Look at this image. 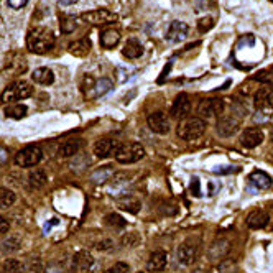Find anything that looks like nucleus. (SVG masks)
I'll use <instances>...</instances> for the list:
<instances>
[{
  "mask_svg": "<svg viewBox=\"0 0 273 273\" xmlns=\"http://www.w3.org/2000/svg\"><path fill=\"white\" fill-rule=\"evenodd\" d=\"M26 46L32 53L44 54L54 46V35L46 28H35L28 33L26 36Z\"/></svg>",
  "mask_w": 273,
  "mask_h": 273,
  "instance_id": "obj_1",
  "label": "nucleus"
},
{
  "mask_svg": "<svg viewBox=\"0 0 273 273\" xmlns=\"http://www.w3.org/2000/svg\"><path fill=\"white\" fill-rule=\"evenodd\" d=\"M206 128H208V120H204L201 117H188L178 125L176 134H178L180 138L191 142L201 138L206 134Z\"/></svg>",
  "mask_w": 273,
  "mask_h": 273,
  "instance_id": "obj_2",
  "label": "nucleus"
},
{
  "mask_svg": "<svg viewBox=\"0 0 273 273\" xmlns=\"http://www.w3.org/2000/svg\"><path fill=\"white\" fill-rule=\"evenodd\" d=\"M145 156V148L144 145L132 142V144H125L118 146V150L116 153V160L122 164H132L140 162Z\"/></svg>",
  "mask_w": 273,
  "mask_h": 273,
  "instance_id": "obj_3",
  "label": "nucleus"
},
{
  "mask_svg": "<svg viewBox=\"0 0 273 273\" xmlns=\"http://www.w3.org/2000/svg\"><path fill=\"white\" fill-rule=\"evenodd\" d=\"M32 94H33V88L30 84L26 81H16L14 84H10V86L4 90L0 99H2V102H5V104H12L15 100L30 98Z\"/></svg>",
  "mask_w": 273,
  "mask_h": 273,
  "instance_id": "obj_4",
  "label": "nucleus"
},
{
  "mask_svg": "<svg viewBox=\"0 0 273 273\" xmlns=\"http://www.w3.org/2000/svg\"><path fill=\"white\" fill-rule=\"evenodd\" d=\"M43 158V152L38 145H28L24 150H20L15 156V163L22 168H30V166H36V164L42 162Z\"/></svg>",
  "mask_w": 273,
  "mask_h": 273,
  "instance_id": "obj_5",
  "label": "nucleus"
},
{
  "mask_svg": "<svg viewBox=\"0 0 273 273\" xmlns=\"http://www.w3.org/2000/svg\"><path fill=\"white\" fill-rule=\"evenodd\" d=\"M226 109V104L222 99H204L199 102L198 106V114L199 117L208 120L209 117H214V116H220Z\"/></svg>",
  "mask_w": 273,
  "mask_h": 273,
  "instance_id": "obj_6",
  "label": "nucleus"
},
{
  "mask_svg": "<svg viewBox=\"0 0 273 273\" xmlns=\"http://www.w3.org/2000/svg\"><path fill=\"white\" fill-rule=\"evenodd\" d=\"M238 128H240V118H237L234 116H222L218 118V124H216V132L224 138H229V136H234Z\"/></svg>",
  "mask_w": 273,
  "mask_h": 273,
  "instance_id": "obj_7",
  "label": "nucleus"
},
{
  "mask_svg": "<svg viewBox=\"0 0 273 273\" xmlns=\"http://www.w3.org/2000/svg\"><path fill=\"white\" fill-rule=\"evenodd\" d=\"M146 124H148V128L152 132H155L158 135H166L170 132V120L166 114L162 110L152 112L150 116L146 117Z\"/></svg>",
  "mask_w": 273,
  "mask_h": 273,
  "instance_id": "obj_8",
  "label": "nucleus"
},
{
  "mask_svg": "<svg viewBox=\"0 0 273 273\" xmlns=\"http://www.w3.org/2000/svg\"><path fill=\"white\" fill-rule=\"evenodd\" d=\"M191 112V100H190V96L186 92H180L176 96V99L173 100V106H172V114L173 118H178V120H184L188 117V114Z\"/></svg>",
  "mask_w": 273,
  "mask_h": 273,
  "instance_id": "obj_9",
  "label": "nucleus"
},
{
  "mask_svg": "<svg viewBox=\"0 0 273 273\" xmlns=\"http://www.w3.org/2000/svg\"><path fill=\"white\" fill-rule=\"evenodd\" d=\"M118 142L116 138H100L94 144V155L100 158V160H106L109 156H116V153L118 150Z\"/></svg>",
  "mask_w": 273,
  "mask_h": 273,
  "instance_id": "obj_10",
  "label": "nucleus"
},
{
  "mask_svg": "<svg viewBox=\"0 0 273 273\" xmlns=\"http://www.w3.org/2000/svg\"><path fill=\"white\" fill-rule=\"evenodd\" d=\"M81 18L84 22H89V24H94V25H104V24H114V22L117 20V15L106 8H98V10H92V12L82 14Z\"/></svg>",
  "mask_w": 273,
  "mask_h": 273,
  "instance_id": "obj_11",
  "label": "nucleus"
},
{
  "mask_svg": "<svg viewBox=\"0 0 273 273\" xmlns=\"http://www.w3.org/2000/svg\"><path fill=\"white\" fill-rule=\"evenodd\" d=\"M264 138V130L258 127H248L240 135V145L246 146V148H257L258 145H262Z\"/></svg>",
  "mask_w": 273,
  "mask_h": 273,
  "instance_id": "obj_12",
  "label": "nucleus"
},
{
  "mask_svg": "<svg viewBox=\"0 0 273 273\" xmlns=\"http://www.w3.org/2000/svg\"><path fill=\"white\" fill-rule=\"evenodd\" d=\"M196 257H198V246L191 242H184L181 244L176 250V258L181 265H192L196 262Z\"/></svg>",
  "mask_w": 273,
  "mask_h": 273,
  "instance_id": "obj_13",
  "label": "nucleus"
},
{
  "mask_svg": "<svg viewBox=\"0 0 273 273\" xmlns=\"http://www.w3.org/2000/svg\"><path fill=\"white\" fill-rule=\"evenodd\" d=\"M168 264V255L164 250H155L150 254L148 260H146V270L152 273H160L164 270V266Z\"/></svg>",
  "mask_w": 273,
  "mask_h": 273,
  "instance_id": "obj_14",
  "label": "nucleus"
},
{
  "mask_svg": "<svg viewBox=\"0 0 273 273\" xmlns=\"http://www.w3.org/2000/svg\"><path fill=\"white\" fill-rule=\"evenodd\" d=\"M270 222V216L266 214L265 211L262 209H255L252 211L246 219V224L248 229H254V230H260V229H265L266 226Z\"/></svg>",
  "mask_w": 273,
  "mask_h": 273,
  "instance_id": "obj_15",
  "label": "nucleus"
},
{
  "mask_svg": "<svg viewBox=\"0 0 273 273\" xmlns=\"http://www.w3.org/2000/svg\"><path fill=\"white\" fill-rule=\"evenodd\" d=\"M188 30H190V28H188L184 22H172V25H170L166 32V40L172 43L184 42L188 36Z\"/></svg>",
  "mask_w": 273,
  "mask_h": 273,
  "instance_id": "obj_16",
  "label": "nucleus"
},
{
  "mask_svg": "<svg viewBox=\"0 0 273 273\" xmlns=\"http://www.w3.org/2000/svg\"><path fill=\"white\" fill-rule=\"evenodd\" d=\"M92 266H94V258L89 252H78L72 257V268L76 272L86 273L89 270H92Z\"/></svg>",
  "mask_w": 273,
  "mask_h": 273,
  "instance_id": "obj_17",
  "label": "nucleus"
},
{
  "mask_svg": "<svg viewBox=\"0 0 273 273\" xmlns=\"http://www.w3.org/2000/svg\"><path fill=\"white\" fill-rule=\"evenodd\" d=\"M81 148H82V140L81 138H70L60 146L58 153H60V156H62V158H70V156H76Z\"/></svg>",
  "mask_w": 273,
  "mask_h": 273,
  "instance_id": "obj_18",
  "label": "nucleus"
},
{
  "mask_svg": "<svg viewBox=\"0 0 273 273\" xmlns=\"http://www.w3.org/2000/svg\"><path fill=\"white\" fill-rule=\"evenodd\" d=\"M117 204H118V208L124 209V211H127V212H132V214H136L140 211V208H142V202H140V199H136L135 196L132 194H124L117 199Z\"/></svg>",
  "mask_w": 273,
  "mask_h": 273,
  "instance_id": "obj_19",
  "label": "nucleus"
},
{
  "mask_svg": "<svg viewBox=\"0 0 273 273\" xmlns=\"http://www.w3.org/2000/svg\"><path fill=\"white\" fill-rule=\"evenodd\" d=\"M248 183L257 190H266L273 184V180L270 174H266L265 172H254L248 176Z\"/></svg>",
  "mask_w": 273,
  "mask_h": 273,
  "instance_id": "obj_20",
  "label": "nucleus"
},
{
  "mask_svg": "<svg viewBox=\"0 0 273 273\" xmlns=\"http://www.w3.org/2000/svg\"><path fill=\"white\" fill-rule=\"evenodd\" d=\"M227 252H229V240H226V238H218V240H214L211 244V247H209V258L219 260V258H222Z\"/></svg>",
  "mask_w": 273,
  "mask_h": 273,
  "instance_id": "obj_21",
  "label": "nucleus"
},
{
  "mask_svg": "<svg viewBox=\"0 0 273 273\" xmlns=\"http://www.w3.org/2000/svg\"><path fill=\"white\" fill-rule=\"evenodd\" d=\"M114 174H116V170H114L110 164H107V166H100L96 170V172L90 174V181H92L94 184H104L109 180H112Z\"/></svg>",
  "mask_w": 273,
  "mask_h": 273,
  "instance_id": "obj_22",
  "label": "nucleus"
},
{
  "mask_svg": "<svg viewBox=\"0 0 273 273\" xmlns=\"http://www.w3.org/2000/svg\"><path fill=\"white\" fill-rule=\"evenodd\" d=\"M32 79L36 84H42V86H50V84L54 82V74L48 68H38V70L33 71Z\"/></svg>",
  "mask_w": 273,
  "mask_h": 273,
  "instance_id": "obj_23",
  "label": "nucleus"
},
{
  "mask_svg": "<svg viewBox=\"0 0 273 273\" xmlns=\"http://www.w3.org/2000/svg\"><path fill=\"white\" fill-rule=\"evenodd\" d=\"M124 56H127L128 60H135V58H140L142 54H144V46H142V43L138 40H128L127 43H125V46L122 50Z\"/></svg>",
  "mask_w": 273,
  "mask_h": 273,
  "instance_id": "obj_24",
  "label": "nucleus"
},
{
  "mask_svg": "<svg viewBox=\"0 0 273 273\" xmlns=\"http://www.w3.org/2000/svg\"><path fill=\"white\" fill-rule=\"evenodd\" d=\"M270 90L266 88H258L257 92L254 94V104L260 112H265V109H270L268 99H270Z\"/></svg>",
  "mask_w": 273,
  "mask_h": 273,
  "instance_id": "obj_25",
  "label": "nucleus"
},
{
  "mask_svg": "<svg viewBox=\"0 0 273 273\" xmlns=\"http://www.w3.org/2000/svg\"><path fill=\"white\" fill-rule=\"evenodd\" d=\"M120 42V33L117 30H104L100 33V46L110 50Z\"/></svg>",
  "mask_w": 273,
  "mask_h": 273,
  "instance_id": "obj_26",
  "label": "nucleus"
},
{
  "mask_svg": "<svg viewBox=\"0 0 273 273\" xmlns=\"http://www.w3.org/2000/svg\"><path fill=\"white\" fill-rule=\"evenodd\" d=\"M46 173L43 172V170L40 168H35L32 170L30 174H28V183L33 188V190H42V188L46 184Z\"/></svg>",
  "mask_w": 273,
  "mask_h": 273,
  "instance_id": "obj_27",
  "label": "nucleus"
},
{
  "mask_svg": "<svg viewBox=\"0 0 273 273\" xmlns=\"http://www.w3.org/2000/svg\"><path fill=\"white\" fill-rule=\"evenodd\" d=\"M90 51V42L88 38L78 40V42H72L70 44V53L74 56H86Z\"/></svg>",
  "mask_w": 273,
  "mask_h": 273,
  "instance_id": "obj_28",
  "label": "nucleus"
},
{
  "mask_svg": "<svg viewBox=\"0 0 273 273\" xmlns=\"http://www.w3.org/2000/svg\"><path fill=\"white\" fill-rule=\"evenodd\" d=\"M114 88V84L110 79H107V78H102L99 79V81H96L92 82V86H90V89L94 90V94H92V98H99V96H104L107 94L109 90Z\"/></svg>",
  "mask_w": 273,
  "mask_h": 273,
  "instance_id": "obj_29",
  "label": "nucleus"
},
{
  "mask_svg": "<svg viewBox=\"0 0 273 273\" xmlns=\"http://www.w3.org/2000/svg\"><path fill=\"white\" fill-rule=\"evenodd\" d=\"M5 116L8 118H15V120H18V118H24L26 116V106L24 104H12L8 106L7 109H5Z\"/></svg>",
  "mask_w": 273,
  "mask_h": 273,
  "instance_id": "obj_30",
  "label": "nucleus"
},
{
  "mask_svg": "<svg viewBox=\"0 0 273 273\" xmlns=\"http://www.w3.org/2000/svg\"><path fill=\"white\" fill-rule=\"evenodd\" d=\"M2 272L4 273H25V266L22 262L15 260V258H7L2 265Z\"/></svg>",
  "mask_w": 273,
  "mask_h": 273,
  "instance_id": "obj_31",
  "label": "nucleus"
},
{
  "mask_svg": "<svg viewBox=\"0 0 273 273\" xmlns=\"http://www.w3.org/2000/svg\"><path fill=\"white\" fill-rule=\"evenodd\" d=\"M15 192L7 190V188H0V208H10L15 202Z\"/></svg>",
  "mask_w": 273,
  "mask_h": 273,
  "instance_id": "obj_32",
  "label": "nucleus"
},
{
  "mask_svg": "<svg viewBox=\"0 0 273 273\" xmlns=\"http://www.w3.org/2000/svg\"><path fill=\"white\" fill-rule=\"evenodd\" d=\"M106 224L114 227V229H122V227L127 226V220L122 219L118 214H107L106 216Z\"/></svg>",
  "mask_w": 273,
  "mask_h": 273,
  "instance_id": "obj_33",
  "label": "nucleus"
},
{
  "mask_svg": "<svg viewBox=\"0 0 273 273\" xmlns=\"http://www.w3.org/2000/svg\"><path fill=\"white\" fill-rule=\"evenodd\" d=\"M20 238L18 237H8L7 240H4L2 244V248H4V252H16V250L20 248Z\"/></svg>",
  "mask_w": 273,
  "mask_h": 273,
  "instance_id": "obj_34",
  "label": "nucleus"
},
{
  "mask_svg": "<svg viewBox=\"0 0 273 273\" xmlns=\"http://www.w3.org/2000/svg\"><path fill=\"white\" fill-rule=\"evenodd\" d=\"M60 26H61V32H62V33H71V32L76 28L74 16L62 15V16H61V22H60Z\"/></svg>",
  "mask_w": 273,
  "mask_h": 273,
  "instance_id": "obj_35",
  "label": "nucleus"
},
{
  "mask_svg": "<svg viewBox=\"0 0 273 273\" xmlns=\"http://www.w3.org/2000/svg\"><path fill=\"white\" fill-rule=\"evenodd\" d=\"M232 112H234L232 116L240 118L248 114V107H247V104H244L242 100H234V104H232Z\"/></svg>",
  "mask_w": 273,
  "mask_h": 273,
  "instance_id": "obj_36",
  "label": "nucleus"
},
{
  "mask_svg": "<svg viewBox=\"0 0 273 273\" xmlns=\"http://www.w3.org/2000/svg\"><path fill=\"white\" fill-rule=\"evenodd\" d=\"M122 244L125 247H136L140 244V236L136 232H127L122 237Z\"/></svg>",
  "mask_w": 273,
  "mask_h": 273,
  "instance_id": "obj_37",
  "label": "nucleus"
},
{
  "mask_svg": "<svg viewBox=\"0 0 273 273\" xmlns=\"http://www.w3.org/2000/svg\"><path fill=\"white\" fill-rule=\"evenodd\" d=\"M128 272H130L128 264H125V262H116V264L109 266L104 273H128Z\"/></svg>",
  "mask_w": 273,
  "mask_h": 273,
  "instance_id": "obj_38",
  "label": "nucleus"
},
{
  "mask_svg": "<svg viewBox=\"0 0 273 273\" xmlns=\"http://www.w3.org/2000/svg\"><path fill=\"white\" fill-rule=\"evenodd\" d=\"M212 26H214V20L211 18V16H204V18H201V20L198 22V30L201 32V33L209 32Z\"/></svg>",
  "mask_w": 273,
  "mask_h": 273,
  "instance_id": "obj_39",
  "label": "nucleus"
},
{
  "mask_svg": "<svg viewBox=\"0 0 273 273\" xmlns=\"http://www.w3.org/2000/svg\"><path fill=\"white\" fill-rule=\"evenodd\" d=\"M89 163H90L89 156H81V155H76V156H74V162H72V163L70 164V166H71L72 170H76V172H81V166H79V164H82V168H86Z\"/></svg>",
  "mask_w": 273,
  "mask_h": 273,
  "instance_id": "obj_40",
  "label": "nucleus"
},
{
  "mask_svg": "<svg viewBox=\"0 0 273 273\" xmlns=\"http://www.w3.org/2000/svg\"><path fill=\"white\" fill-rule=\"evenodd\" d=\"M112 247H114V242H112V240H109V238H107V240L99 242L98 246H96V248L100 250V252H106V250H110Z\"/></svg>",
  "mask_w": 273,
  "mask_h": 273,
  "instance_id": "obj_41",
  "label": "nucleus"
},
{
  "mask_svg": "<svg viewBox=\"0 0 273 273\" xmlns=\"http://www.w3.org/2000/svg\"><path fill=\"white\" fill-rule=\"evenodd\" d=\"M10 230V222L7 218H4V216H0V234H7Z\"/></svg>",
  "mask_w": 273,
  "mask_h": 273,
  "instance_id": "obj_42",
  "label": "nucleus"
},
{
  "mask_svg": "<svg viewBox=\"0 0 273 273\" xmlns=\"http://www.w3.org/2000/svg\"><path fill=\"white\" fill-rule=\"evenodd\" d=\"M238 168L237 166H227V168H216L214 173L218 174H229V173H237Z\"/></svg>",
  "mask_w": 273,
  "mask_h": 273,
  "instance_id": "obj_43",
  "label": "nucleus"
},
{
  "mask_svg": "<svg viewBox=\"0 0 273 273\" xmlns=\"http://www.w3.org/2000/svg\"><path fill=\"white\" fill-rule=\"evenodd\" d=\"M7 2H8V5H10L12 8L18 10V8H22V7H25L28 0H7Z\"/></svg>",
  "mask_w": 273,
  "mask_h": 273,
  "instance_id": "obj_44",
  "label": "nucleus"
},
{
  "mask_svg": "<svg viewBox=\"0 0 273 273\" xmlns=\"http://www.w3.org/2000/svg\"><path fill=\"white\" fill-rule=\"evenodd\" d=\"M191 192H194V196H201V190H199V180L192 178L191 181Z\"/></svg>",
  "mask_w": 273,
  "mask_h": 273,
  "instance_id": "obj_45",
  "label": "nucleus"
},
{
  "mask_svg": "<svg viewBox=\"0 0 273 273\" xmlns=\"http://www.w3.org/2000/svg\"><path fill=\"white\" fill-rule=\"evenodd\" d=\"M7 162H8V152L4 146H0V166H4Z\"/></svg>",
  "mask_w": 273,
  "mask_h": 273,
  "instance_id": "obj_46",
  "label": "nucleus"
},
{
  "mask_svg": "<svg viewBox=\"0 0 273 273\" xmlns=\"http://www.w3.org/2000/svg\"><path fill=\"white\" fill-rule=\"evenodd\" d=\"M255 79H257V81H260V82H272V79L268 78V74H266L265 71L258 72V76H255Z\"/></svg>",
  "mask_w": 273,
  "mask_h": 273,
  "instance_id": "obj_47",
  "label": "nucleus"
},
{
  "mask_svg": "<svg viewBox=\"0 0 273 273\" xmlns=\"http://www.w3.org/2000/svg\"><path fill=\"white\" fill-rule=\"evenodd\" d=\"M44 273H61V270H60L56 265H51V266H48L46 272H44Z\"/></svg>",
  "mask_w": 273,
  "mask_h": 273,
  "instance_id": "obj_48",
  "label": "nucleus"
},
{
  "mask_svg": "<svg viewBox=\"0 0 273 273\" xmlns=\"http://www.w3.org/2000/svg\"><path fill=\"white\" fill-rule=\"evenodd\" d=\"M56 224H58V220H56V219H53V220H51L50 224H46V226H44V234H48L51 227H53V226H56Z\"/></svg>",
  "mask_w": 273,
  "mask_h": 273,
  "instance_id": "obj_49",
  "label": "nucleus"
},
{
  "mask_svg": "<svg viewBox=\"0 0 273 273\" xmlns=\"http://www.w3.org/2000/svg\"><path fill=\"white\" fill-rule=\"evenodd\" d=\"M74 2H78V0H60V5H61V7H64V5H71Z\"/></svg>",
  "mask_w": 273,
  "mask_h": 273,
  "instance_id": "obj_50",
  "label": "nucleus"
},
{
  "mask_svg": "<svg viewBox=\"0 0 273 273\" xmlns=\"http://www.w3.org/2000/svg\"><path fill=\"white\" fill-rule=\"evenodd\" d=\"M268 106H270V109L273 110V92L270 94V99H268Z\"/></svg>",
  "mask_w": 273,
  "mask_h": 273,
  "instance_id": "obj_51",
  "label": "nucleus"
},
{
  "mask_svg": "<svg viewBox=\"0 0 273 273\" xmlns=\"http://www.w3.org/2000/svg\"><path fill=\"white\" fill-rule=\"evenodd\" d=\"M270 136H272V142H273V127H272V132H270Z\"/></svg>",
  "mask_w": 273,
  "mask_h": 273,
  "instance_id": "obj_52",
  "label": "nucleus"
},
{
  "mask_svg": "<svg viewBox=\"0 0 273 273\" xmlns=\"http://www.w3.org/2000/svg\"><path fill=\"white\" fill-rule=\"evenodd\" d=\"M136 273H145V272H136Z\"/></svg>",
  "mask_w": 273,
  "mask_h": 273,
  "instance_id": "obj_53",
  "label": "nucleus"
},
{
  "mask_svg": "<svg viewBox=\"0 0 273 273\" xmlns=\"http://www.w3.org/2000/svg\"><path fill=\"white\" fill-rule=\"evenodd\" d=\"M272 4H273V0H272Z\"/></svg>",
  "mask_w": 273,
  "mask_h": 273,
  "instance_id": "obj_54",
  "label": "nucleus"
}]
</instances>
